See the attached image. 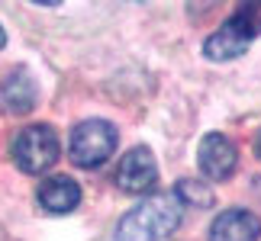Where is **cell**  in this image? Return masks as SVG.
I'll list each match as a JSON object with an SVG mask.
<instances>
[{"mask_svg":"<svg viewBox=\"0 0 261 241\" xmlns=\"http://www.w3.org/2000/svg\"><path fill=\"white\" fill-rule=\"evenodd\" d=\"M180 213H184V203L177 199V193H155L119 219L116 238L119 241H158L180 225Z\"/></svg>","mask_w":261,"mask_h":241,"instance_id":"cell-1","label":"cell"},{"mask_svg":"<svg viewBox=\"0 0 261 241\" xmlns=\"http://www.w3.org/2000/svg\"><path fill=\"white\" fill-rule=\"evenodd\" d=\"M261 36V7L242 4L213 36L203 42V55L210 62H232Z\"/></svg>","mask_w":261,"mask_h":241,"instance_id":"cell-2","label":"cell"},{"mask_svg":"<svg viewBox=\"0 0 261 241\" xmlns=\"http://www.w3.org/2000/svg\"><path fill=\"white\" fill-rule=\"evenodd\" d=\"M116 152V129L107 119H84L74 126L68 155L77 167H100L103 161Z\"/></svg>","mask_w":261,"mask_h":241,"instance_id":"cell-3","label":"cell"},{"mask_svg":"<svg viewBox=\"0 0 261 241\" xmlns=\"http://www.w3.org/2000/svg\"><path fill=\"white\" fill-rule=\"evenodd\" d=\"M62 142H58L52 126H29L13 142V161L23 174H42L58 161Z\"/></svg>","mask_w":261,"mask_h":241,"instance_id":"cell-4","label":"cell"},{"mask_svg":"<svg viewBox=\"0 0 261 241\" xmlns=\"http://www.w3.org/2000/svg\"><path fill=\"white\" fill-rule=\"evenodd\" d=\"M116 184L123 193H133V196H142L148 193L155 184H158V164H155V155L148 152L145 145L133 148L119 158L116 164Z\"/></svg>","mask_w":261,"mask_h":241,"instance_id":"cell-5","label":"cell"},{"mask_svg":"<svg viewBox=\"0 0 261 241\" xmlns=\"http://www.w3.org/2000/svg\"><path fill=\"white\" fill-rule=\"evenodd\" d=\"M197 164L210 180H226V177H232V170L239 164V152L226 135L210 132L203 135V142L197 148Z\"/></svg>","mask_w":261,"mask_h":241,"instance_id":"cell-6","label":"cell"},{"mask_svg":"<svg viewBox=\"0 0 261 241\" xmlns=\"http://www.w3.org/2000/svg\"><path fill=\"white\" fill-rule=\"evenodd\" d=\"M261 219L248 209H226L210 225V241H258Z\"/></svg>","mask_w":261,"mask_h":241,"instance_id":"cell-7","label":"cell"},{"mask_svg":"<svg viewBox=\"0 0 261 241\" xmlns=\"http://www.w3.org/2000/svg\"><path fill=\"white\" fill-rule=\"evenodd\" d=\"M36 199H39V206H42L45 213L65 216V213H71V209L81 203V187H77L71 177L58 174V177H48V180L39 184Z\"/></svg>","mask_w":261,"mask_h":241,"instance_id":"cell-8","label":"cell"},{"mask_svg":"<svg viewBox=\"0 0 261 241\" xmlns=\"http://www.w3.org/2000/svg\"><path fill=\"white\" fill-rule=\"evenodd\" d=\"M36 97H39L36 80L29 77L26 71H13L4 80V100H7V106H10V113H16V116L29 113V109L36 106Z\"/></svg>","mask_w":261,"mask_h":241,"instance_id":"cell-9","label":"cell"},{"mask_svg":"<svg viewBox=\"0 0 261 241\" xmlns=\"http://www.w3.org/2000/svg\"><path fill=\"white\" fill-rule=\"evenodd\" d=\"M177 199L180 203H194V209H206V206H213V190L197 184V180H180L177 184Z\"/></svg>","mask_w":261,"mask_h":241,"instance_id":"cell-10","label":"cell"},{"mask_svg":"<svg viewBox=\"0 0 261 241\" xmlns=\"http://www.w3.org/2000/svg\"><path fill=\"white\" fill-rule=\"evenodd\" d=\"M4 42H7V36H4V29H0V48H4Z\"/></svg>","mask_w":261,"mask_h":241,"instance_id":"cell-11","label":"cell"},{"mask_svg":"<svg viewBox=\"0 0 261 241\" xmlns=\"http://www.w3.org/2000/svg\"><path fill=\"white\" fill-rule=\"evenodd\" d=\"M258 155H261V135H258Z\"/></svg>","mask_w":261,"mask_h":241,"instance_id":"cell-12","label":"cell"}]
</instances>
